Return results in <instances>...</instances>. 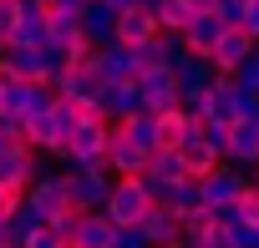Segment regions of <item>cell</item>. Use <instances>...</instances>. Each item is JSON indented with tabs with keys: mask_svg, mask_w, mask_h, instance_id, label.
I'll return each instance as SVG.
<instances>
[{
	"mask_svg": "<svg viewBox=\"0 0 259 248\" xmlns=\"http://www.w3.org/2000/svg\"><path fill=\"white\" fill-rule=\"evenodd\" d=\"M249 177H254V188H259V167H254V172H249Z\"/></svg>",
	"mask_w": 259,
	"mask_h": 248,
	"instance_id": "cell-43",
	"label": "cell"
},
{
	"mask_svg": "<svg viewBox=\"0 0 259 248\" xmlns=\"http://www.w3.org/2000/svg\"><path fill=\"white\" fill-rule=\"evenodd\" d=\"M0 248H11V243H6V223H0Z\"/></svg>",
	"mask_w": 259,
	"mask_h": 248,
	"instance_id": "cell-42",
	"label": "cell"
},
{
	"mask_svg": "<svg viewBox=\"0 0 259 248\" xmlns=\"http://www.w3.org/2000/svg\"><path fill=\"white\" fill-rule=\"evenodd\" d=\"M203 142H208L219 157H229V127H224V121H203Z\"/></svg>",
	"mask_w": 259,
	"mask_h": 248,
	"instance_id": "cell-33",
	"label": "cell"
},
{
	"mask_svg": "<svg viewBox=\"0 0 259 248\" xmlns=\"http://www.w3.org/2000/svg\"><path fill=\"white\" fill-rule=\"evenodd\" d=\"M219 36H224V21H219V16H193L188 31H183V41H188L193 56H208V51L219 46Z\"/></svg>",
	"mask_w": 259,
	"mask_h": 248,
	"instance_id": "cell-22",
	"label": "cell"
},
{
	"mask_svg": "<svg viewBox=\"0 0 259 248\" xmlns=\"http://www.w3.org/2000/svg\"><path fill=\"white\" fill-rule=\"evenodd\" d=\"M46 41H56L71 61H81L92 46H87V36H81V16H46Z\"/></svg>",
	"mask_w": 259,
	"mask_h": 248,
	"instance_id": "cell-16",
	"label": "cell"
},
{
	"mask_svg": "<svg viewBox=\"0 0 259 248\" xmlns=\"http://www.w3.org/2000/svg\"><path fill=\"white\" fill-rule=\"evenodd\" d=\"M21 198H26L21 188H6V182H0V223H6V218H11L16 208H21Z\"/></svg>",
	"mask_w": 259,
	"mask_h": 248,
	"instance_id": "cell-35",
	"label": "cell"
},
{
	"mask_svg": "<svg viewBox=\"0 0 259 248\" xmlns=\"http://www.w3.org/2000/svg\"><path fill=\"white\" fill-rule=\"evenodd\" d=\"M244 31L259 41V0H249V11H244Z\"/></svg>",
	"mask_w": 259,
	"mask_h": 248,
	"instance_id": "cell-38",
	"label": "cell"
},
{
	"mask_svg": "<svg viewBox=\"0 0 259 248\" xmlns=\"http://www.w3.org/2000/svg\"><path fill=\"white\" fill-rule=\"evenodd\" d=\"M21 21V0H0V51L11 46V31Z\"/></svg>",
	"mask_w": 259,
	"mask_h": 248,
	"instance_id": "cell-29",
	"label": "cell"
},
{
	"mask_svg": "<svg viewBox=\"0 0 259 248\" xmlns=\"http://www.w3.org/2000/svg\"><path fill=\"white\" fill-rule=\"evenodd\" d=\"M112 248H148V243H143L138 228H117V243H112Z\"/></svg>",
	"mask_w": 259,
	"mask_h": 248,
	"instance_id": "cell-37",
	"label": "cell"
},
{
	"mask_svg": "<svg viewBox=\"0 0 259 248\" xmlns=\"http://www.w3.org/2000/svg\"><path fill=\"white\" fill-rule=\"evenodd\" d=\"M244 11H249V0H219V21H224V31H244Z\"/></svg>",
	"mask_w": 259,
	"mask_h": 248,
	"instance_id": "cell-28",
	"label": "cell"
},
{
	"mask_svg": "<svg viewBox=\"0 0 259 248\" xmlns=\"http://www.w3.org/2000/svg\"><path fill=\"white\" fill-rule=\"evenodd\" d=\"M178 157H183L188 177H208V172H213V167L224 162V157H219V152H213V147H208L203 137H198V142H183V147H178Z\"/></svg>",
	"mask_w": 259,
	"mask_h": 248,
	"instance_id": "cell-26",
	"label": "cell"
},
{
	"mask_svg": "<svg viewBox=\"0 0 259 248\" xmlns=\"http://www.w3.org/2000/svg\"><path fill=\"white\" fill-rule=\"evenodd\" d=\"M203 182V208H234L249 188H254V177L244 172V167H234V162H219L208 177H198Z\"/></svg>",
	"mask_w": 259,
	"mask_h": 248,
	"instance_id": "cell-3",
	"label": "cell"
},
{
	"mask_svg": "<svg viewBox=\"0 0 259 248\" xmlns=\"http://www.w3.org/2000/svg\"><path fill=\"white\" fill-rule=\"evenodd\" d=\"M138 233H143L148 248H183V218L173 208H163V203L148 208V218L138 223Z\"/></svg>",
	"mask_w": 259,
	"mask_h": 248,
	"instance_id": "cell-7",
	"label": "cell"
},
{
	"mask_svg": "<svg viewBox=\"0 0 259 248\" xmlns=\"http://www.w3.org/2000/svg\"><path fill=\"white\" fill-rule=\"evenodd\" d=\"M138 111H143V96H138L133 81H102V91L92 101V116L97 121H112V127H122V121L138 116Z\"/></svg>",
	"mask_w": 259,
	"mask_h": 248,
	"instance_id": "cell-4",
	"label": "cell"
},
{
	"mask_svg": "<svg viewBox=\"0 0 259 248\" xmlns=\"http://www.w3.org/2000/svg\"><path fill=\"white\" fill-rule=\"evenodd\" d=\"M143 177H153V182H163V188H173V182H183L188 177V167H183V157H178V147H158L153 157H148V172Z\"/></svg>",
	"mask_w": 259,
	"mask_h": 248,
	"instance_id": "cell-23",
	"label": "cell"
},
{
	"mask_svg": "<svg viewBox=\"0 0 259 248\" xmlns=\"http://www.w3.org/2000/svg\"><path fill=\"white\" fill-rule=\"evenodd\" d=\"M117 243V223L107 213H81L76 233H71V248H112Z\"/></svg>",
	"mask_w": 259,
	"mask_h": 248,
	"instance_id": "cell-17",
	"label": "cell"
},
{
	"mask_svg": "<svg viewBox=\"0 0 259 248\" xmlns=\"http://www.w3.org/2000/svg\"><path fill=\"white\" fill-rule=\"evenodd\" d=\"M41 228H46V218L21 198V208L6 218V243H11V248H26V238H31V233H41Z\"/></svg>",
	"mask_w": 259,
	"mask_h": 248,
	"instance_id": "cell-24",
	"label": "cell"
},
{
	"mask_svg": "<svg viewBox=\"0 0 259 248\" xmlns=\"http://www.w3.org/2000/svg\"><path fill=\"white\" fill-rule=\"evenodd\" d=\"M107 172L112 177H143L148 172V152H138L122 137V127H107Z\"/></svg>",
	"mask_w": 259,
	"mask_h": 248,
	"instance_id": "cell-9",
	"label": "cell"
},
{
	"mask_svg": "<svg viewBox=\"0 0 259 248\" xmlns=\"http://www.w3.org/2000/svg\"><path fill=\"white\" fill-rule=\"evenodd\" d=\"M163 208H173L178 218H193V213H203V182H198V177H183V182H173Z\"/></svg>",
	"mask_w": 259,
	"mask_h": 248,
	"instance_id": "cell-25",
	"label": "cell"
},
{
	"mask_svg": "<svg viewBox=\"0 0 259 248\" xmlns=\"http://www.w3.org/2000/svg\"><path fill=\"white\" fill-rule=\"evenodd\" d=\"M46 41V6L41 0H21V21L11 31V46H41Z\"/></svg>",
	"mask_w": 259,
	"mask_h": 248,
	"instance_id": "cell-20",
	"label": "cell"
},
{
	"mask_svg": "<svg viewBox=\"0 0 259 248\" xmlns=\"http://www.w3.org/2000/svg\"><path fill=\"white\" fill-rule=\"evenodd\" d=\"M0 71L16 76V81H46V86H51L46 61H41V51H36V46H6V51H0Z\"/></svg>",
	"mask_w": 259,
	"mask_h": 248,
	"instance_id": "cell-13",
	"label": "cell"
},
{
	"mask_svg": "<svg viewBox=\"0 0 259 248\" xmlns=\"http://www.w3.org/2000/svg\"><path fill=\"white\" fill-rule=\"evenodd\" d=\"M133 86L143 96V111H153V116H163V111L178 106V76L173 71H143Z\"/></svg>",
	"mask_w": 259,
	"mask_h": 248,
	"instance_id": "cell-8",
	"label": "cell"
},
{
	"mask_svg": "<svg viewBox=\"0 0 259 248\" xmlns=\"http://www.w3.org/2000/svg\"><path fill=\"white\" fill-rule=\"evenodd\" d=\"M107 6H112L117 16H127V11H138V0H107Z\"/></svg>",
	"mask_w": 259,
	"mask_h": 248,
	"instance_id": "cell-41",
	"label": "cell"
},
{
	"mask_svg": "<svg viewBox=\"0 0 259 248\" xmlns=\"http://www.w3.org/2000/svg\"><path fill=\"white\" fill-rule=\"evenodd\" d=\"M92 71L102 81H138V51H127V46H97L92 51Z\"/></svg>",
	"mask_w": 259,
	"mask_h": 248,
	"instance_id": "cell-11",
	"label": "cell"
},
{
	"mask_svg": "<svg viewBox=\"0 0 259 248\" xmlns=\"http://www.w3.org/2000/svg\"><path fill=\"white\" fill-rule=\"evenodd\" d=\"M148 188H143V177H117L112 182V193H107V218L117 223V228H138L143 218H148Z\"/></svg>",
	"mask_w": 259,
	"mask_h": 248,
	"instance_id": "cell-2",
	"label": "cell"
},
{
	"mask_svg": "<svg viewBox=\"0 0 259 248\" xmlns=\"http://www.w3.org/2000/svg\"><path fill=\"white\" fill-rule=\"evenodd\" d=\"M153 21H158V31H163V36H183V31H188V21H193V11H188V0H163V11H158Z\"/></svg>",
	"mask_w": 259,
	"mask_h": 248,
	"instance_id": "cell-27",
	"label": "cell"
},
{
	"mask_svg": "<svg viewBox=\"0 0 259 248\" xmlns=\"http://www.w3.org/2000/svg\"><path fill=\"white\" fill-rule=\"evenodd\" d=\"M249 56H254V36H249V31H224V36H219V46L208 51L213 71H219V76H229V81H234V71H239Z\"/></svg>",
	"mask_w": 259,
	"mask_h": 248,
	"instance_id": "cell-10",
	"label": "cell"
},
{
	"mask_svg": "<svg viewBox=\"0 0 259 248\" xmlns=\"http://www.w3.org/2000/svg\"><path fill=\"white\" fill-rule=\"evenodd\" d=\"M16 147H21V137H11V132H0V162H6V157H11Z\"/></svg>",
	"mask_w": 259,
	"mask_h": 248,
	"instance_id": "cell-40",
	"label": "cell"
},
{
	"mask_svg": "<svg viewBox=\"0 0 259 248\" xmlns=\"http://www.w3.org/2000/svg\"><path fill=\"white\" fill-rule=\"evenodd\" d=\"M81 36H87V46H92V51L117 41V11L107 6V0H92V6L81 11Z\"/></svg>",
	"mask_w": 259,
	"mask_h": 248,
	"instance_id": "cell-14",
	"label": "cell"
},
{
	"mask_svg": "<svg viewBox=\"0 0 259 248\" xmlns=\"http://www.w3.org/2000/svg\"><path fill=\"white\" fill-rule=\"evenodd\" d=\"M122 137L133 142L138 152H148V157L163 147V142H158V116H153V111H138V116H127V121H122Z\"/></svg>",
	"mask_w": 259,
	"mask_h": 248,
	"instance_id": "cell-21",
	"label": "cell"
},
{
	"mask_svg": "<svg viewBox=\"0 0 259 248\" xmlns=\"http://www.w3.org/2000/svg\"><path fill=\"white\" fill-rule=\"evenodd\" d=\"M148 41H158V21H153L148 11H127V16H117V46L138 51V46H148Z\"/></svg>",
	"mask_w": 259,
	"mask_h": 248,
	"instance_id": "cell-19",
	"label": "cell"
},
{
	"mask_svg": "<svg viewBox=\"0 0 259 248\" xmlns=\"http://www.w3.org/2000/svg\"><path fill=\"white\" fill-rule=\"evenodd\" d=\"M26 203L51 223V218H61L71 203H66V172L61 167H41L36 177H31V188H26Z\"/></svg>",
	"mask_w": 259,
	"mask_h": 248,
	"instance_id": "cell-5",
	"label": "cell"
},
{
	"mask_svg": "<svg viewBox=\"0 0 259 248\" xmlns=\"http://www.w3.org/2000/svg\"><path fill=\"white\" fill-rule=\"evenodd\" d=\"M163 51H168V71H178V66H188V61H193V51H188V41H183V36H163Z\"/></svg>",
	"mask_w": 259,
	"mask_h": 248,
	"instance_id": "cell-30",
	"label": "cell"
},
{
	"mask_svg": "<svg viewBox=\"0 0 259 248\" xmlns=\"http://www.w3.org/2000/svg\"><path fill=\"white\" fill-rule=\"evenodd\" d=\"M26 248H66V243H61L51 228H41V233H31V238H26Z\"/></svg>",
	"mask_w": 259,
	"mask_h": 248,
	"instance_id": "cell-36",
	"label": "cell"
},
{
	"mask_svg": "<svg viewBox=\"0 0 259 248\" xmlns=\"http://www.w3.org/2000/svg\"><path fill=\"white\" fill-rule=\"evenodd\" d=\"M112 182H117V177L107 172V162H97V167H71V172H66V203H71L76 213H102Z\"/></svg>",
	"mask_w": 259,
	"mask_h": 248,
	"instance_id": "cell-1",
	"label": "cell"
},
{
	"mask_svg": "<svg viewBox=\"0 0 259 248\" xmlns=\"http://www.w3.org/2000/svg\"><path fill=\"white\" fill-rule=\"evenodd\" d=\"M234 213H239V223H244V228H259V188H249V193L234 203Z\"/></svg>",
	"mask_w": 259,
	"mask_h": 248,
	"instance_id": "cell-32",
	"label": "cell"
},
{
	"mask_svg": "<svg viewBox=\"0 0 259 248\" xmlns=\"http://www.w3.org/2000/svg\"><path fill=\"white\" fill-rule=\"evenodd\" d=\"M41 6H46V16H81L92 0H41Z\"/></svg>",
	"mask_w": 259,
	"mask_h": 248,
	"instance_id": "cell-34",
	"label": "cell"
},
{
	"mask_svg": "<svg viewBox=\"0 0 259 248\" xmlns=\"http://www.w3.org/2000/svg\"><path fill=\"white\" fill-rule=\"evenodd\" d=\"M188 11H193V16H213V11H219V0H188Z\"/></svg>",
	"mask_w": 259,
	"mask_h": 248,
	"instance_id": "cell-39",
	"label": "cell"
},
{
	"mask_svg": "<svg viewBox=\"0 0 259 248\" xmlns=\"http://www.w3.org/2000/svg\"><path fill=\"white\" fill-rule=\"evenodd\" d=\"M203 121H224V127L239 121V86H234L229 76H219V81L208 86V111H203Z\"/></svg>",
	"mask_w": 259,
	"mask_h": 248,
	"instance_id": "cell-18",
	"label": "cell"
},
{
	"mask_svg": "<svg viewBox=\"0 0 259 248\" xmlns=\"http://www.w3.org/2000/svg\"><path fill=\"white\" fill-rule=\"evenodd\" d=\"M21 142H26V147H36V152H51V157H61V152H66V132H61L56 111L26 116V137H21Z\"/></svg>",
	"mask_w": 259,
	"mask_h": 248,
	"instance_id": "cell-12",
	"label": "cell"
},
{
	"mask_svg": "<svg viewBox=\"0 0 259 248\" xmlns=\"http://www.w3.org/2000/svg\"><path fill=\"white\" fill-rule=\"evenodd\" d=\"M234 86H239V91H249V96H259V56H249V61L234 71Z\"/></svg>",
	"mask_w": 259,
	"mask_h": 248,
	"instance_id": "cell-31",
	"label": "cell"
},
{
	"mask_svg": "<svg viewBox=\"0 0 259 248\" xmlns=\"http://www.w3.org/2000/svg\"><path fill=\"white\" fill-rule=\"evenodd\" d=\"M224 162H234L244 172L259 167V127H254V121H234V127H229V157Z\"/></svg>",
	"mask_w": 259,
	"mask_h": 248,
	"instance_id": "cell-15",
	"label": "cell"
},
{
	"mask_svg": "<svg viewBox=\"0 0 259 248\" xmlns=\"http://www.w3.org/2000/svg\"><path fill=\"white\" fill-rule=\"evenodd\" d=\"M254 56H259V41H254Z\"/></svg>",
	"mask_w": 259,
	"mask_h": 248,
	"instance_id": "cell-44",
	"label": "cell"
},
{
	"mask_svg": "<svg viewBox=\"0 0 259 248\" xmlns=\"http://www.w3.org/2000/svg\"><path fill=\"white\" fill-rule=\"evenodd\" d=\"M51 91L61 96V101H76V106H92L97 101V91H102V76L92 71V51L81 56V61H71L56 81H51Z\"/></svg>",
	"mask_w": 259,
	"mask_h": 248,
	"instance_id": "cell-6",
	"label": "cell"
}]
</instances>
